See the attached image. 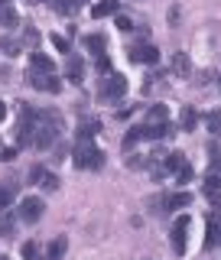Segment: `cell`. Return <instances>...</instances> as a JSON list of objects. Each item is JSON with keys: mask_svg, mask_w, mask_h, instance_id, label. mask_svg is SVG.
<instances>
[{"mask_svg": "<svg viewBox=\"0 0 221 260\" xmlns=\"http://www.w3.org/2000/svg\"><path fill=\"white\" fill-rule=\"evenodd\" d=\"M33 130H36V143H33L36 150H49V146H55L59 137H62V114L36 108V111H33Z\"/></svg>", "mask_w": 221, "mask_h": 260, "instance_id": "1", "label": "cell"}, {"mask_svg": "<svg viewBox=\"0 0 221 260\" xmlns=\"http://www.w3.org/2000/svg\"><path fill=\"white\" fill-rule=\"evenodd\" d=\"M72 162L78 169H101L104 166V153L98 150L91 140H78L75 150H72Z\"/></svg>", "mask_w": 221, "mask_h": 260, "instance_id": "2", "label": "cell"}, {"mask_svg": "<svg viewBox=\"0 0 221 260\" xmlns=\"http://www.w3.org/2000/svg\"><path fill=\"white\" fill-rule=\"evenodd\" d=\"M124 91H127V78L117 75V72L98 78V101L114 104V101H120V98H124Z\"/></svg>", "mask_w": 221, "mask_h": 260, "instance_id": "3", "label": "cell"}, {"mask_svg": "<svg viewBox=\"0 0 221 260\" xmlns=\"http://www.w3.org/2000/svg\"><path fill=\"white\" fill-rule=\"evenodd\" d=\"M43 211H46V202L36 199V195H29V199L20 202V221L23 224H36L39 218H43Z\"/></svg>", "mask_w": 221, "mask_h": 260, "instance_id": "4", "label": "cell"}, {"mask_svg": "<svg viewBox=\"0 0 221 260\" xmlns=\"http://www.w3.org/2000/svg\"><path fill=\"white\" fill-rule=\"evenodd\" d=\"M29 85L36 88V91H46V94H59L62 91V81L55 75H46V72H26Z\"/></svg>", "mask_w": 221, "mask_h": 260, "instance_id": "5", "label": "cell"}, {"mask_svg": "<svg viewBox=\"0 0 221 260\" xmlns=\"http://www.w3.org/2000/svg\"><path fill=\"white\" fill-rule=\"evenodd\" d=\"M189 215H179L176 218V224H173V231H169V244H173V250L176 254H185V238H189Z\"/></svg>", "mask_w": 221, "mask_h": 260, "instance_id": "6", "label": "cell"}, {"mask_svg": "<svg viewBox=\"0 0 221 260\" xmlns=\"http://www.w3.org/2000/svg\"><path fill=\"white\" fill-rule=\"evenodd\" d=\"M130 59L134 62H146V65H156L160 62V49L153 43H137L134 49H130Z\"/></svg>", "mask_w": 221, "mask_h": 260, "instance_id": "7", "label": "cell"}, {"mask_svg": "<svg viewBox=\"0 0 221 260\" xmlns=\"http://www.w3.org/2000/svg\"><path fill=\"white\" fill-rule=\"evenodd\" d=\"M65 250H69V238H65V234H59V238H55V241L46 247V254H43V257H36V260H62Z\"/></svg>", "mask_w": 221, "mask_h": 260, "instance_id": "8", "label": "cell"}, {"mask_svg": "<svg viewBox=\"0 0 221 260\" xmlns=\"http://www.w3.org/2000/svg\"><path fill=\"white\" fill-rule=\"evenodd\" d=\"M195 127H199V111H195L192 104H185V108L179 111V130H185V134H192Z\"/></svg>", "mask_w": 221, "mask_h": 260, "instance_id": "9", "label": "cell"}, {"mask_svg": "<svg viewBox=\"0 0 221 260\" xmlns=\"http://www.w3.org/2000/svg\"><path fill=\"white\" fill-rule=\"evenodd\" d=\"M221 241V211H211L208 215V234H205V247H215Z\"/></svg>", "mask_w": 221, "mask_h": 260, "instance_id": "10", "label": "cell"}, {"mask_svg": "<svg viewBox=\"0 0 221 260\" xmlns=\"http://www.w3.org/2000/svg\"><path fill=\"white\" fill-rule=\"evenodd\" d=\"M169 69H173V75H176V78H189V75H192V62H189V55H185V52H176V55H173V62H169Z\"/></svg>", "mask_w": 221, "mask_h": 260, "instance_id": "11", "label": "cell"}, {"mask_svg": "<svg viewBox=\"0 0 221 260\" xmlns=\"http://www.w3.org/2000/svg\"><path fill=\"white\" fill-rule=\"evenodd\" d=\"M117 13H120V0H98L91 7L94 20H101V16H117Z\"/></svg>", "mask_w": 221, "mask_h": 260, "instance_id": "12", "label": "cell"}, {"mask_svg": "<svg viewBox=\"0 0 221 260\" xmlns=\"http://www.w3.org/2000/svg\"><path fill=\"white\" fill-rule=\"evenodd\" d=\"M29 72H46V75H55V62L43 52H33L29 55Z\"/></svg>", "mask_w": 221, "mask_h": 260, "instance_id": "13", "label": "cell"}, {"mask_svg": "<svg viewBox=\"0 0 221 260\" xmlns=\"http://www.w3.org/2000/svg\"><path fill=\"white\" fill-rule=\"evenodd\" d=\"M85 49L98 59V55H104V49H108V39H104L101 32H88V36H85Z\"/></svg>", "mask_w": 221, "mask_h": 260, "instance_id": "14", "label": "cell"}, {"mask_svg": "<svg viewBox=\"0 0 221 260\" xmlns=\"http://www.w3.org/2000/svg\"><path fill=\"white\" fill-rule=\"evenodd\" d=\"M85 4H88V0H52V10L62 13V16H72V13H78Z\"/></svg>", "mask_w": 221, "mask_h": 260, "instance_id": "15", "label": "cell"}, {"mask_svg": "<svg viewBox=\"0 0 221 260\" xmlns=\"http://www.w3.org/2000/svg\"><path fill=\"white\" fill-rule=\"evenodd\" d=\"M98 130H101V120H98V117H81V124H78V140H91Z\"/></svg>", "mask_w": 221, "mask_h": 260, "instance_id": "16", "label": "cell"}, {"mask_svg": "<svg viewBox=\"0 0 221 260\" xmlns=\"http://www.w3.org/2000/svg\"><path fill=\"white\" fill-rule=\"evenodd\" d=\"M16 192H20L16 182H0V211H7L16 202Z\"/></svg>", "mask_w": 221, "mask_h": 260, "instance_id": "17", "label": "cell"}, {"mask_svg": "<svg viewBox=\"0 0 221 260\" xmlns=\"http://www.w3.org/2000/svg\"><path fill=\"white\" fill-rule=\"evenodd\" d=\"M185 166H189V159H185V153H182V150L166 153V169H169V173H182Z\"/></svg>", "mask_w": 221, "mask_h": 260, "instance_id": "18", "label": "cell"}, {"mask_svg": "<svg viewBox=\"0 0 221 260\" xmlns=\"http://www.w3.org/2000/svg\"><path fill=\"white\" fill-rule=\"evenodd\" d=\"M65 75H69L72 81H81V75H85V62H81L78 55H69V62H65Z\"/></svg>", "mask_w": 221, "mask_h": 260, "instance_id": "19", "label": "cell"}, {"mask_svg": "<svg viewBox=\"0 0 221 260\" xmlns=\"http://www.w3.org/2000/svg\"><path fill=\"white\" fill-rule=\"evenodd\" d=\"M20 49H23V43L16 36H4V39H0V52L10 55V59H13V55H20Z\"/></svg>", "mask_w": 221, "mask_h": 260, "instance_id": "20", "label": "cell"}, {"mask_svg": "<svg viewBox=\"0 0 221 260\" xmlns=\"http://www.w3.org/2000/svg\"><path fill=\"white\" fill-rule=\"evenodd\" d=\"M16 228V218L10 215V211H0V238H10Z\"/></svg>", "mask_w": 221, "mask_h": 260, "instance_id": "21", "label": "cell"}, {"mask_svg": "<svg viewBox=\"0 0 221 260\" xmlns=\"http://www.w3.org/2000/svg\"><path fill=\"white\" fill-rule=\"evenodd\" d=\"M146 124H166V108H163V104H153V108L146 111Z\"/></svg>", "mask_w": 221, "mask_h": 260, "instance_id": "22", "label": "cell"}, {"mask_svg": "<svg viewBox=\"0 0 221 260\" xmlns=\"http://www.w3.org/2000/svg\"><path fill=\"white\" fill-rule=\"evenodd\" d=\"M205 124L211 130V137H221V111H211L208 117H205Z\"/></svg>", "mask_w": 221, "mask_h": 260, "instance_id": "23", "label": "cell"}, {"mask_svg": "<svg viewBox=\"0 0 221 260\" xmlns=\"http://www.w3.org/2000/svg\"><path fill=\"white\" fill-rule=\"evenodd\" d=\"M137 143H140V127H130L124 134V143H120V146H124V150H134Z\"/></svg>", "mask_w": 221, "mask_h": 260, "instance_id": "24", "label": "cell"}, {"mask_svg": "<svg viewBox=\"0 0 221 260\" xmlns=\"http://www.w3.org/2000/svg\"><path fill=\"white\" fill-rule=\"evenodd\" d=\"M150 208L156 211V215H163V211H169V195H153V199H150Z\"/></svg>", "mask_w": 221, "mask_h": 260, "instance_id": "25", "label": "cell"}, {"mask_svg": "<svg viewBox=\"0 0 221 260\" xmlns=\"http://www.w3.org/2000/svg\"><path fill=\"white\" fill-rule=\"evenodd\" d=\"M208 156H211V166H221V137L208 143Z\"/></svg>", "mask_w": 221, "mask_h": 260, "instance_id": "26", "label": "cell"}, {"mask_svg": "<svg viewBox=\"0 0 221 260\" xmlns=\"http://www.w3.org/2000/svg\"><path fill=\"white\" fill-rule=\"evenodd\" d=\"M39 189H46V192H55V189H59V179H55V176L46 169V173H43V179H39Z\"/></svg>", "mask_w": 221, "mask_h": 260, "instance_id": "27", "label": "cell"}, {"mask_svg": "<svg viewBox=\"0 0 221 260\" xmlns=\"http://www.w3.org/2000/svg\"><path fill=\"white\" fill-rule=\"evenodd\" d=\"M0 23H4V26H16V23H20V16H16L13 7H4V10H0Z\"/></svg>", "mask_w": 221, "mask_h": 260, "instance_id": "28", "label": "cell"}, {"mask_svg": "<svg viewBox=\"0 0 221 260\" xmlns=\"http://www.w3.org/2000/svg\"><path fill=\"white\" fill-rule=\"evenodd\" d=\"M192 202V195L189 192H176V195H169V208H182V205H189Z\"/></svg>", "mask_w": 221, "mask_h": 260, "instance_id": "29", "label": "cell"}, {"mask_svg": "<svg viewBox=\"0 0 221 260\" xmlns=\"http://www.w3.org/2000/svg\"><path fill=\"white\" fill-rule=\"evenodd\" d=\"M20 254H23V260H36V254H39V244H36V241H26Z\"/></svg>", "mask_w": 221, "mask_h": 260, "instance_id": "30", "label": "cell"}, {"mask_svg": "<svg viewBox=\"0 0 221 260\" xmlns=\"http://www.w3.org/2000/svg\"><path fill=\"white\" fill-rule=\"evenodd\" d=\"M94 69H98V75H111V59H108V55H98Z\"/></svg>", "mask_w": 221, "mask_h": 260, "instance_id": "31", "label": "cell"}, {"mask_svg": "<svg viewBox=\"0 0 221 260\" xmlns=\"http://www.w3.org/2000/svg\"><path fill=\"white\" fill-rule=\"evenodd\" d=\"M49 39H52V46L59 49V52H72V46H69V39H65V36H49Z\"/></svg>", "mask_w": 221, "mask_h": 260, "instance_id": "32", "label": "cell"}, {"mask_svg": "<svg viewBox=\"0 0 221 260\" xmlns=\"http://www.w3.org/2000/svg\"><path fill=\"white\" fill-rule=\"evenodd\" d=\"M117 29H120V32H130V29H134V23H130V16L117 13Z\"/></svg>", "mask_w": 221, "mask_h": 260, "instance_id": "33", "label": "cell"}, {"mask_svg": "<svg viewBox=\"0 0 221 260\" xmlns=\"http://www.w3.org/2000/svg\"><path fill=\"white\" fill-rule=\"evenodd\" d=\"M176 182L179 185H185V182H192V166H185L182 173H176Z\"/></svg>", "mask_w": 221, "mask_h": 260, "instance_id": "34", "label": "cell"}, {"mask_svg": "<svg viewBox=\"0 0 221 260\" xmlns=\"http://www.w3.org/2000/svg\"><path fill=\"white\" fill-rule=\"evenodd\" d=\"M16 156V150H13V146H7V150H0V159H4V162H10Z\"/></svg>", "mask_w": 221, "mask_h": 260, "instance_id": "35", "label": "cell"}, {"mask_svg": "<svg viewBox=\"0 0 221 260\" xmlns=\"http://www.w3.org/2000/svg\"><path fill=\"white\" fill-rule=\"evenodd\" d=\"M4 114H7V104H4V101H0V120H4Z\"/></svg>", "mask_w": 221, "mask_h": 260, "instance_id": "36", "label": "cell"}, {"mask_svg": "<svg viewBox=\"0 0 221 260\" xmlns=\"http://www.w3.org/2000/svg\"><path fill=\"white\" fill-rule=\"evenodd\" d=\"M4 7H10V0H0V10H4Z\"/></svg>", "mask_w": 221, "mask_h": 260, "instance_id": "37", "label": "cell"}, {"mask_svg": "<svg viewBox=\"0 0 221 260\" xmlns=\"http://www.w3.org/2000/svg\"><path fill=\"white\" fill-rule=\"evenodd\" d=\"M33 4H43V0H33ZM49 4H52V0H49Z\"/></svg>", "mask_w": 221, "mask_h": 260, "instance_id": "38", "label": "cell"}, {"mask_svg": "<svg viewBox=\"0 0 221 260\" xmlns=\"http://www.w3.org/2000/svg\"><path fill=\"white\" fill-rule=\"evenodd\" d=\"M0 260H7V257H4V254H0Z\"/></svg>", "mask_w": 221, "mask_h": 260, "instance_id": "39", "label": "cell"}, {"mask_svg": "<svg viewBox=\"0 0 221 260\" xmlns=\"http://www.w3.org/2000/svg\"><path fill=\"white\" fill-rule=\"evenodd\" d=\"M218 85H221V75H218Z\"/></svg>", "mask_w": 221, "mask_h": 260, "instance_id": "40", "label": "cell"}]
</instances>
